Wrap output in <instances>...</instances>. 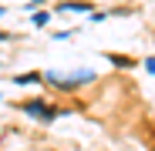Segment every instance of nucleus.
Instances as JSON below:
<instances>
[{"label":"nucleus","instance_id":"6","mask_svg":"<svg viewBox=\"0 0 155 151\" xmlns=\"http://www.w3.org/2000/svg\"><path fill=\"white\" fill-rule=\"evenodd\" d=\"M0 40H4V34H0Z\"/></svg>","mask_w":155,"mask_h":151},{"label":"nucleus","instance_id":"1","mask_svg":"<svg viewBox=\"0 0 155 151\" xmlns=\"http://www.w3.org/2000/svg\"><path fill=\"white\" fill-rule=\"evenodd\" d=\"M24 111H27L31 118H44V121H54V111H51L47 104H41V101H31V104H24Z\"/></svg>","mask_w":155,"mask_h":151},{"label":"nucleus","instance_id":"4","mask_svg":"<svg viewBox=\"0 0 155 151\" xmlns=\"http://www.w3.org/2000/svg\"><path fill=\"white\" fill-rule=\"evenodd\" d=\"M145 71H148V74H155V57H148V64H145Z\"/></svg>","mask_w":155,"mask_h":151},{"label":"nucleus","instance_id":"3","mask_svg":"<svg viewBox=\"0 0 155 151\" xmlns=\"http://www.w3.org/2000/svg\"><path fill=\"white\" fill-rule=\"evenodd\" d=\"M31 20H34V27H44V24L51 20V14H31Z\"/></svg>","mask_w":155,"mask_h":151},{"label":"nucleus","instance_id":"2","mask_svg":"<svg viewBox=\"0 0 155 151\" xmlns=\"http://www.w3.org/2000/svg\"><path fill=\"white\" fill-rule=\"evenodd\" d=\"M64 10H91V4H81V0H71V4H64Z\"/></svg>","mask_w":155,"mask_h":151},{"label":"nucleus","instance_id":"5","mask_svg":"<svg viewBox=\"0 0 155 151\" xmlns=\"http://www.w3.org/2000/svg\"><path fill=\"white\" fill-rule=\"evenodd\" d=\"M31 4H34V7H37V4H44V0H31Z\"/></svg>","mask_w":155,"mask_h":151}]
</instances>
